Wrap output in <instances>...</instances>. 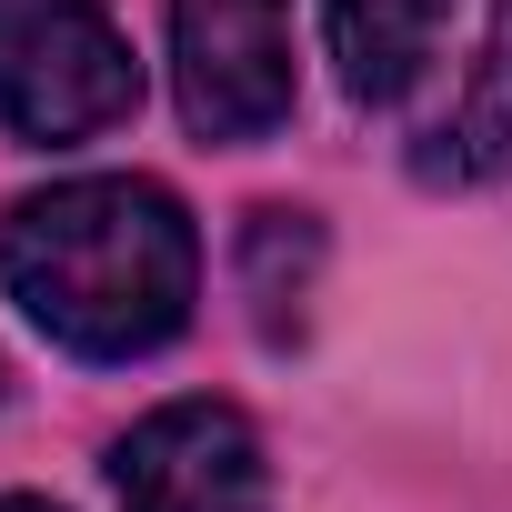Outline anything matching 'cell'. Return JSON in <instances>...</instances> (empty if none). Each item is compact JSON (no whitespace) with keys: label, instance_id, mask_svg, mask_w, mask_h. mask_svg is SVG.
<instances>
[{"label":"cell","instance_id":"6da1fadb","mask_svg":"<svg viewBox=\"0 0 512 512\" xmlns=\"http://www.w3.org/2000/svg\"><path fill=\"white\" fill-rule=\"evenodd\" d=\"M0 282L61 352L141 362L201 302V231L161 181L131 171L51 181L0 221Z\"/></svg>","mask_w":512,"mask_h":512},{"label":"cell","instance_id":"7a4b0ae2","mask_svg":"<svg viewBox=\"0 0 512 512\" xmlns=\"http://www.w3.org/2000/svg\"><path fill=\"white\" fill-rule=\"evenodd\" d=\"M141 71L101 0H0V131L11 141H91L131 121Z\"/></svg>","mask_w":512,"mask_h":512},{"label":"cell","instance_id":"3957f363","mask_svg":"<svg viewBox=\"0 0 512 512\" xmlns=\"http://www.w3.org/2000/svg\"><path fill=\"white\" fill-rule=\"evenodd\" d=\"M171 71L201 141H262L292 111V0H171Z\"/></svg>","mask_w":512,"mask_h":512},{"label":"cell","instance_id":"277c9868","mask_svg":"<svg viewBox=\"0 0 512 512\" xmlns=\"http://www.w3.org/2000/svg\"><path fill=\"white\" fill-rule=\"evenodd\" d=\"M121 512H272V462L231 402H161L111 442Z\"/></svg>","mask_w":512,"mask_h":512},{"label":"cell","instance_id":"5b68a950","mask_svg":"<svg viewBox=\"0 0 512 512\" xmlns=\"http://www.w3.org/2000/svg\"><path fill=\"white\" fill-rule=\"evenodd\" d=\"M442 11H452V0H322L342 91L352 101H402L422 81L432 41H442Z\"/></svg>","mask_w":512,"mask_h":512},{"label":"cell","instance_id":"8992f818","mask_svg":"<svg viewBox=\"0 0 512 512\" xmlns=\"http://www.w3.org/2000/svg\"><path fill=\"white\" fill-rule=\"evenodd\" d=\"M442 151H422L432 181H492L512 171V0H492V21H482V61L462 81V111L432 131Z\"/></svg>","mask_w":512,"mask_h":512},{"label":"cell","instance_id":"52a82bcc","mask_svg":"<svg viewBox=\"0 0 512 512\" xmlns=\"http://www.w3.org/2000/svg\"><path fill=\"white\" fill-rule=\"evenodd\" d=\"M0 512H61V502H31V492H0Z\"/></svg>","mask_w":512,"mask_h":512}]
</instances>
